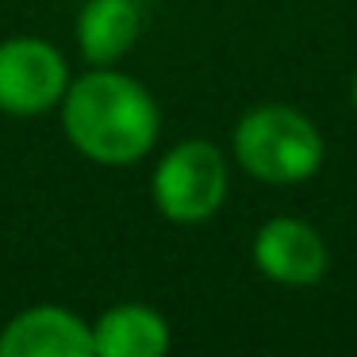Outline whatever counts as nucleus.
Here are the masks:
<instances>
[{
	"mask_svg": "<svg viewBox=\"0 0 357 357\" xmlns=\"http://www.w3.org/2000/svg\"><path fill=\"white\" fill-rule=\"evenodd\" d=\"M58 108L73 150L100 165H131L146 158L162 131V112L146 85L112 66H93L85 77L70 81Z\"/></svg>",
	"mask_w": 357,
	"mask_h": 357,
	"instance_id": "obj_1",
	"label": "nucleus"
},
{
	"mask_svg": "<svg viewBox=\"0 0 357 357\" xmlns=\"http://www.w3.org/2000/svg\"><path fill=\"white\" fill-rule=\"evenodd\" d=\"M169 342L165 315L146 303H116L93 323V349L100 357H162Z\"/></svg>",
	"mask_w": 357,
	"mask_h": 357,
	"instance_id": "obj_7",
	"label": "nucleus"
},
{
	"mask_svg": "<svg viewBox=\"0 0 357 357\" xmlns=\"http://www.w3.org/2000/svg\"><path fill=\"white\" fill-rule=\"evenodd\" d=\"M231 169L215 142L208 139H185L162 154L150 181L154 208L169 223H204L211 219L227 200Z\"/></svg>",
	"mask_w": 357,
	"mask_h": 357,
	"instance_id": "obj_3",
	"label": "nucleus"
},
{
	"mask_svg": "<svg viewBox=\"0 0 357 357\" xmlns=\"http://www.w3.org/2000/svg\"><path fill=\"white\" fill-rule=\"evenodd\" d=\"M93 323L54 303L27 307L0 331V357H93Z\"/></svg>",
	"mask_w": 357,
	"mask_h": 357,
	"instance_id": "obj_6",
	"label": "nucleus"
},
{
	"mask_svg": "<svg viewBox=\"0 0 357 357\" xmlns=\"http://www.w3.org/2000/svg\"><path fill=\"white\" fill-rule=\"evenodd\" d=\"M139 4L135 0H85L77 16V47L89 66H116L139 39Z\"/></svg>",
	"mask_w": 357,
	"mask_h": 357,
	"instance_id": "obj_8",
	"label": "nucleus"
},
{
	"mask_svg": "<svg viewBox=\"0 0 357 357\" xmlns=\"http://www.w3.org/2000/svg\"><path fill=\"white\" fill-rule=\"evenodd\" d=\"M234 162L265 185H303L323 169L326 142L292 104H257L234 123Z\"/></svg>",
	"mask_w": 357,
	"mask_h": 357,
	"instance_id": "obj_2",
	"label": "nucleus"
},
{
	"mask_svg": "<svg viewBox=\"0 0 357 357\" xmlns=\"http://www.w3.org/2000/svg\"><path fill=\"white\" fill-rule=\"evenodd\" d=\"M70 66L47 39L20 35L0 43V112L31 119L58 108L70 89Z\"/></svg>",
	"mask_w": 357,
	"mask_h": 357,
	"instance_id": "obj_4",
	"label": "nucleus"
},
{
	"mask_svg": "<svg viewBox=\"0 0 357 357\" xmlns=\"http://www.w3.org/2000/svg\"><path fill=\"white\" fill-rule=\"evenodd\" d=\"M349 93H354V108H357V73H354V89H349Z\"/></svg>",
	"mask_w": 357,
	"mask_h": 357,
	"instance_id": "obj_9",
	"label": "nucleus"
},
{
	"mask_svg": "<svg viewBox=\"0 0 357 357\" xmlns=\"http://www.w3.org/2000/svg\"><path fill=\"white\" fill-rule=\"evenodd\" d=\"M250 254H254V265L261 277L288 288L319 284L326 277V269H331L326 238L307 219H296V215H277L269 223H261Z\"/></svg>",
	"mask_w": 357,
	"mask_h": 357,
	"instance_id": "obj_5",
	"label": "nucleus"
}]
</instances>
